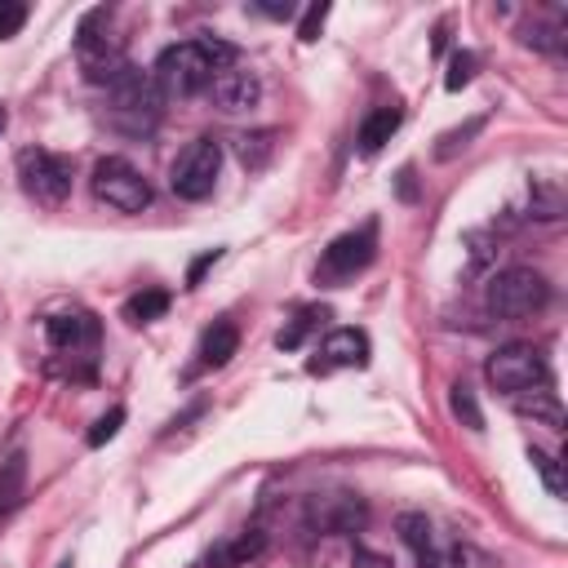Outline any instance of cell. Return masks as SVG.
Returning <instances> with one entry per match:
<instances>
[{"mask_svg": "<svg viewBox=\"0 0 568 568\" xmlns=\"http://www.w3.org/2000/svg\"><path fill=\"white\" fill-rule=\"evenodd\" d=\"M209 93H213L217 111L240 115V111L257 106V98H262V80H257V71H248V67H240V62H235V67H222V71L213 75Z\"/></svg>", "mask_w": 568, "mask_h": 568, "instance_id": "obj_11", "label": "cell"}, {"mask_svg": "<svg viewBox=\"0 0 568 568\" xmlns=\"http://www.w3.org/2000/svg\"><path fill=\"white\" fill-rule=\"evenodd\" d=\"M373 257H377V226L368 222V226H359V231L337 235V240L324 248V257H320V266H315V280H324V284L355 280Z\"/></svg>", "mask_w": 568, "mask_h": 568, "instance_id": "obj_9", "label": "cell"}, {"mask_svg": "<svg viewBox=\"0 0 568 568\" xmlns=\"http://www.w3.org/2000/svg\"><path fill=\"white\" fill-rule=\"evenodd\" d=\"M169 311V293L164 288H142V293H133L129 302H124V320L129 324H151V320H160Z\"/></svg>", "mask_w": 568, "mask_h": 568, "instance_id": "obj_20", "label": "cell"}, {"mask_svg": "<svg viewBox=\"0 0 568 568\" xmlns=\"http://www.w3.org/2000/svg\"><path fill=\"white\" fill-rule=\"evenodd\" d=\"M106 93H111V115H115V124H120L124 133H146V129L160 120L164 93H160V84H155L151 71L129 67Z\"/></svg>", "mask_w": 568, "mask_h": 568, "instance_id": "obj_4", "label": "cell"}, {"mask_svg": "<svg viewBox=\"0 0 568 568\" xmlns=\"http://www.w3.org/2000/svg\"><path fill=\"white\" fill-rule=\"evenodd\" d=\"M404 124V111L390 102V106H373L368 115H364V124H359V133H355V142H359V151L364 155H377L390 138H395V129Z\"/></svg>", "mask_w": 568, "mask_h": 568, "instance_id": "obj_15", "label": "cell"}, {"mask_svg": "<svg viewBox=\"0 0 568 568\" xmlns=\"http://www.w3.org/2000/svg\"><path fill=\"white\" fill-rule=\"evenodd\" d=\"M528 462L541 470L546 493H550V497H564V470H559V462H555V457H546L541 448H528Z\"/></svg>", "mask_w": 568, "mask_h": 568, "instance_id": "obj_26", "label": "cell"}, {"mask_svg": "<svg viewBox=\"0 0 568 568\" xmlns=\"http://www.w3.org/2000/svg\"><path fill=\"white\" fill-rule=\"evenodd\" d=\"M93 195L120 213H142L151 204V182L142 178V169H133L124 155H106L93 164Z\"/></svg>", "mask_w": 568, "mask_h": 568, "instance_id": "obj_8", "label": "cell"}, {"mask_svg": "<svg viewBox=\"0 0 568 568\" xmlns=\"http://www.w3.org/2000/svg\"><path fill=\"white\" fill-rule=\"evenodd\" d=\"M217 173H222V142L217 138H195L186 142V151L173 160L169 169V186L178 200H209L213 186H217Z\"/></svg>", "mask_w": 568, "mask_h": 568, "instance_id": "obj_5", "label": "cell"}, {"mask_svg": "<svg viewBox=\"0 0 568 568\" xmlns=\"http://www.w3.org/2000/svg\"><path fill=\"white\" fill-rule=\"evenodd\" d=\"M484 377L497 390H506V395H519V390H532V386H546L550 382L546 377V355L532 342H506V346H497L488 355V364H484Z\"/></svg>", "mask_w": 568, "mask_h": 568, "instance_id": "obj_6", "label": "cell"}, {"mask_svg": "<svg viewBox=\"0 0 568 568\" xmlns=\"http://www.w3.org/2000/svg\"><path fill=\"white\" fill-rule=\"evenodd\" d=\"M364 364H368V333L364 328H333L320 342L311 373H337V368H364Z\"/></svg>", "mask_w": 568, "mask_h": 568, "instance_id": "obj_10", "label": "cell"}, {"mask_svg": "<svg viewBox=\"0 0 568 568\" xmlns=\"http://www.w3.org/2000/svg\"><path fill=\"white\" fill-rule=\"evenodd\" d=\"M515 408H519L524 417H532V422L550 426V430H559V426H564V408H559V399H555V390H550V386L519 390V395H515Z\"/></svg>", "mask_w": 568, "mask_h": 568, "instance_id": "obj_18", "label": "cell"}, {"mask_svg": "<svg viewBox=\"0 0 568 568\" xmlns=\"http://www.w3.org/2000/svg\"><path fill=\"white\" fill-rule=\"evenodd\" d=\"M253 9H257V13H266V18H288V13H293V4H288V0H284V4H280V0H262V4H253Z\"/></svg>", "mask_w": 568, "mask_h": 568, "instance_id": "obj_31", "label": "cell"}, {"mask_svg": "<svg viewBox=\"0 0 568 568\" xmlns=\"http://www.w3.org/2000/svg\"><path fill=\"white\" fill-rule=\"evenodd\" d=\"M448 408H453V417H457L466 430H484V413H479V399H475V390H470L466 382H457V386L448 390Z\"/></svg>", "mask_w": 568, "mask_h": 568, "instance_id": "obj_21", "label": "cell"}, {"mask_svg": "<svg viewBox=\"0 0 568 568\" xmlns=\"http://www.w3.org/2000/svg\"><path fill=\"white\" fill-rule=\"evenodd\" d=\"M22 22H27V4L22 0H0V40L18 36Z\"/></svg>", "mask_w": 568, "mask_h": 568, "instance_id": "obj_27", "label": "cell"}, {"mask_svg": "<svg viewBox=\"0 0 568 568\" xmlns=\"http://www.w3.org/2000/svg\"><path fill=\"white\" fill-rule=\"evenodd\" d=\"M213 262H222V248H209V253H200V257L191 262V271H186V288H195V284L204 280V271H209Z\"/></svg>", "mask_w": 568, "mask_h": 568, "instance_id": "obj_29", "label": "cell"}, {"mask_svg": "<svg viewBox=\"0 0 568 568\" xmlns=\"http://www.w3.org/2000/svg\"><path fill=\"white\" fill-rule=\"evenodd\" d=\"M546 302H550V284L532 266H506L488 284V311L497 320H528V315L546 311Z\"/></svg>", "mask_w": 568, "mask_h": 568, "instance_id": "obj_2", "label": "cell"}, {"mask_svg": "<svg viewBox=\"0 0 568 568\" xmlns=\"http://www.w3.org/2000/svg\"><path fill=\"white\" fill-rule=\"evenodd\" d=\"M9 129V111H4V102H0V133Z\"/></svg>", "mask_w": 568, "mask_h": 568, "instance_id": "obj_32", "label": "cell"}, {"mask_svg": "<svg viewBox=\"0 0 568 568\" xmlns=\"http://www.w3.org/2000/svg\"><path fill=\"white\" fill-rule=\"evenodd\" d=\"M151 75H155V84H160L164 98H191V93H200V89L213 84L217 67L209 62V53H204L200 40H178V44H169L155 58Z\"/></svg>", "mask_w": 568, "mask_h": 568, "instance_id": "obj_1", "label": "cell"}, {"mask_svg": "<svg viewBox=\"0 0 568 568\" xmlns=\"http://www.w3.org/2000/svg\"><path fill=\"white\" fill-rule=\"evenodd\" d=\"M106 18H111L106 9H93V13L80 22V36H75V62H80V71H84L89 84H106V89H111V84L129 71V58H124V44H120L115 36L98 31Z\"/></svg>", "mask_w": 568, "mask_h": 568, "instance_id": "obj_3", "label": "cell"}, {"mask_svg": "<svg viewBox=\"0 0 568 568\" xmlns=\"http://www.w3.org/2000/svg\"><path fill=\"white\" fill-rule=\"evenodd\" d=\"M262 550H266V532H262V528H244V532L222 537V541L204 555V564H209V568H244V564L262 559Z\"/></svg>", "mask_w": 568, "mask_h": 568, "instance_id": "obj_14", "label": "cell"}, {"mask_svg": "<svg viewBox=\"0 0 568 568\" xmlns=\"http://www.w3.org/2000/svg\"><path fill=\"white\" fill-rule=\"evenodd\" d=\"M235 351H240V328L231 320H213L204 328V337H200V364L204 368H222V364H231Z\"/></svg>", "mask_w": 568, "mask_h": 568, "instance_id": "obj_17", "label": "cell"}, {"mask_svg": "<svg viewBox=\"0 0 568 568\" xmlns=\"http://www.w3.org/2000/svg\"><path fill=\"white\" fill-rule=\"evenodd\" d=\"M395 528H399V541L413 550V559L422 564V568H430L435 564V528H430V519L422 515V510H404L399 519H395Z\"/></svg>", "mask_w": 568, "mask_h": 568, "instance_id": "obj_16", "label": "cell"}, {"mask_svg": "<svg viewBox=\"0 0 568 568\" xmlns=\"http://www.w3.org/2000/svg\"><path fill=\"white\" fill-rule=\"evenodd\" d=\"M18 178H22V191L36 200V204H62L71 195V160L58 155V151H44V146H27L18 151Z\"/></svg>", "mask_w": 568, "mask_h": 568, "instance_id": "obj_7", "label": "cell"}, {"mask_svg": "<svg viewBox=\"0 0 568 568\" xmlns=\"http://www.w3.org/2000/svg\"><path fill=\"white\" fill-rule=\"evenodd\" d=\"M324 320H328V306H302V311H297V315L275 333V346H280V351H297V346H302V342H306Z\"/></svg>", "mask_w": 568, "mask_h": 568, "instance_id": "obj_19", "label": "cell"}, {"mask_svg": "<svg viewBox=\"0 0 568 568\" xmlns=\"http://www.w3.org/2000/svg\"><path fill=\"white\" fill-rule=\"evenodd\" d=\"M479 129H484V120L475 115V120H466L462 129H453V133H444V138H439V146H435V155H439V160H453V155H457L462 146H470V138H475Z\"/></svg>", "mask_w": 568, "mask_h": 568, "instance_id": "obj_25", "label": "cell"}, {"mask_svg": "<svg viewBox=\"0 0 568 568\" xmlns=\"http://www.w3.org/2000/svg\"><path fill=\"white\" fill-rule=\"evenodd\" d=\"M98 320L89 315V311H62V315H49L44 320V337H49V346L53 351H62V355H84V351H93L98 346Z\"/></svg>", "mask_w": 568, "mask_h": 568, "instance_id": "obj_12", "label": "cell"}, {"mask_svg": "<svg viewBox=\"0 0 568 568\" xmlns=\"http://www.w3.org/2000/svg\"><path fill=\"white\" fill-rule=\"evenodd\" d=\"M235 151H240L244 169H262L266 155H271V129H262V133H244V138L235 142Z\"/></svg>", "mask_w": 568, "mask_h": 568, "instance_id": "obj_23", "label": "cell"}, {"mask_svg": "<svg viewBox=\"0 0 568 568\" xmlns=\"http://www.w3.org/2000/svg\"><path fill=\"white\" fill-rule=\"evenodd\" d=\"M58 568H71V564H58Z\"/></svg>", "mask_w": 568, "mask_h": 568, "instance_id": "obj_33", "label": "cell"}, {"mask_svg": "<svg viewBox=\"0 0 568 568\" xmlns=\"http://www.w3.org/2000/svg\"><path fill=\"white\" fill-rule=\"evenodd\" d=\"M120 426H124V408L115 404V408H106V413H102V417L89 426V435H84V439H89V448H102V444H111V439L120 435Z\"/></svg>", "mask_w": 568, "mask_h": 568, "instance_id": "obj_24", "label": "cell"}, {"mask_svg": "<svg viewBox=\"0 0 568 568\" xmlns=\"http://www.w3.org/2000/svg\"><path fill=\"white\" fill-rule=\"evenodd\" d=\"M324 18H328V4H324V0H320V4H311V9L302 13V22H297V40H302V44L320 40V27H324Z\"/></svg>", "mask_w": 568, "mask_h": 568, "instance_id": "obj_28", "label": "cell"}, {"mask_svg": "<svg viewBox=\"0 0 568 568\" xmlns=\"http://www.w3.org/2000/svg\"><path fill=\"white\" fill-rule=\"evenodd\" d=\"M364 501L359 497H351V493H333V497H320V501H311V524L320 528V532H355L359 524H364Z\"/></svg>", "mask_w": 568, "mask_h": 568, "instance_id": "obj_13", "label": "cell"}, {"mask_svg": "<svg viewBox=\"0 0 568 568\" xmlns=\"http://www.w3.org/2000/svg\"><path fill=\"white\" fill-rule=\"evenodd\" d=\"M475 67H479V58H475L470 49H457V53L448 58V75H444V89H448V93L466 89V84L475 80Z\"/></svg>", "mask_w": 568, "mask_h": 568, "instance_id": "obj_22", "label": "cell"}, {"mask_svg": "<svg viewBox=\"0 0 568 568\" xmlns=\"http://www.w3.org/2000/svg\"><path fill=\"white\" fill-rule=\"evenodd\" d=\"M355 568H390V559H386V555H373V550H364V546H355Z\"/></svg>", "mask_w": 568, "mask_h": 568, "instance_id": "obj_30", "label": "cell"}]
</instances>
